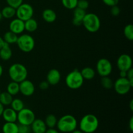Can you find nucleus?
Here are the masks:
<instances>
[{"label":"nucleus","instance_id":"a19ab883","mask_svg":"<svg viewBox=\"0 0 133 133\" xmlns=\"http://www.w3.org/2000/svg\"><path fill=\"white\" fill-rule=\"evenodd\" d=\"M119 77H127V71H119Z\"/></svg>","mask_w":133,"mask_h":133},{"label":"nucleus","instance_id":"cd10ccee","mask_svg":"<svg viewBox=\"0 0 133 133\" xmlns=\"http://www.w3.org/2000/svg\"><path fill=\"white\" fill-rule=\"evenodd\" d=\"M10 106H11L12 109L15 110L16 112H17L20 111L21 110H22L25 107L23 101L21 100L20 99L18 98L13 99L12 101L10 104Z\"/></svg>","mask_w":133,"mask_h":133},{"label":"nucleus","instance_id":"72a5a7b5","mask_svg":"<svg viewBox=\"0 0 133 133\" xmlns=\"http://www.w3.org/2000/svg\"><path fill=\"white\" fill-rule=\"evenodd\" d=\"M88 6H89V3L87 0H78L77 7L86 10Z\"/></svg>","mask_w":133,"mask_h":133},{"label":"nucleus","instance_id":"f8f14e48","mask_svg":"<svg viewBox=\"0 0 133 133\" xmlns=\"http://www.w3.org/2000/svg\"><path fill=\"white\" fill-rule=\"evenodd\" d=\"M19 92L24 96H31L35 91V87L32 81L27 79L19 83Z\"/></svg>","mask_w":133,"mask_h":133},{"label":"nucleus","instance_id":"4c0bfd02","mask_svg":"<svg viewBox=\"0 0 133 133\" xmlns=\"http://www.w3.org/2000/svg\"><path fill=\"white\" fill-rule=\"evenodd\" d=\"M49 87V84L48 83V82L47 81H42L41 83L39 84V87L41 90H47Z\"/></svg>","mask_w":133,"mask_h":133},{"label":"nucleus","instance_id":"f03ea898","mask_svg":"<svg viewBox=\"0 0 133 133\" xmlns=\"http://www.w3.org/2000/svg\"><path fill=\"white\" fill-rule=\"evenodd\" d=\"M57 129L61 132L69 133L71 132L76 129L77 127V121L76 118L72 115L66 114L61 117L57 121Z\"/></svg>","mask_w":133,"mask_h":133},{"label":"nucleus","instance_id":"bb28decb","mask_svg":"<svg viewBox=\"0 0 133 133\" xmlns=\"http://www.w3.org/2000/svg\"><path fill=\"white\" fill-rule=\"evenodd\" d=\"M57 121L58 120L57 119V117L54 114H50L47 116L44 122L48 128H55L57 125Z\"/></svg>","mask_w":133,"mask_h":133},{"label":"nucleus","instance_id":"79ce46f5","mask_svg":"<svg viewBox=\"0 0 133 133\" xmlns=\"http://www.w3.org/2000/svg\"><path fill=\"white\" fill-rule=\"evenodd\" d=\"M4 109H5V108H4V105L0 103V116H2V114L3 112Z\"/></svg>","mask_w":133,"mask_h":133},{"label":"nucleus","instance_id":"de8ad7c7","mask_svg":"<svg viewBox=\"0 0 133 133\" xmlns=\"http://www.w3.org/2000/svg\"><path fill=\"white\" fill-rule=\"evenodd\" d=\"M0 13H1V12H0Z\"/></svg>","mask_w":133,"mask_h":133},{"label":"nucleus","instance_id":"f257e3e1","mask_svg":"<svg viewBox=\"0 0 133 133\" xmlns=\"http://www.w3.org/2000/svg\"><path fill=\"white\" fill-rule=\"evenodd\" d=\"M99 127L98 118L92 114H86L79 122V129L84 133H94Z\"/></svg>","mask_w":133,"mask_h":133},{"label":"nucleus","instance_id":"f3484780","mask_svg":"<svg viewBox=\"0 0 133 133\" xmlns=\"http://www.w3.org/2000/svg\"><path fill=\"white\" fill-rule=\"evenodd\" d=\"M17 114L18 112L13 110L11 107L5 109L2 116L5 122H16L17 121Z\"/></svg>","mask_w":133,"mask_h":133},{"label":"nucleus","instance_id":"5701e85b","mask_svg":"<svg viewBox=\"0 0 133 133\" xmlns=\"http://www.w3.org/2000/svg\"><path fill=\"white\" fill-rule=\"evenodd\" d=\"M81 71L83 79L86 80H91L94 79L96 75V71L93 68L90 67H85Z\"/></svg>","mask_w":133,"mask_h":133},{"label":"nucleus","instance_id":"a878e982","mask_svg":"<svg viewBox=\"0 0 133 133\" xmlns=\"http://www.w3.org/2000/svg\"><path fill=\"white\" fill-rule=\"evenodd\" d=\"M6 92H9L12 96H16L19 92V83L12 81L9 83L6 87Z\"/></svg>","mask_w":133,"mask_h":133},{"label":"nucleus","instance_id":"9b49d317","mask_svg":"<svg viewBox=\"0 0 133 133\" xmlns=\"http://www.w3.org/2000/svg\"><path fill=\"white\" fill-rule=\"evenodd\" d=\"M117 67L119 71H128L132 68V60L129 55L122 54L117 60Z\"/></svg>","mask_w":133,"mask_h":133},{"label":"nucleus","instance_id":"412c9836","mask_svg":"<svg viewBox=\"0 0 133 133\" xmlns=\"http://www.w3.org/2000/svg\"><path fill=\"white\" fill-rule=\"evenodd\" d=\"M25 30L29 32H33L37 29L38 23L36 19L31 18L24 22Z\"/></svg>","mask_w":133,"mask_h":133},{"label":"nucleus","instance_id":"7c9ffc66","mask_svg":"<svg viewBox=\"0 0 133 133\" xmlns=\"http://www.w3.org/2000/svg\"><path fill=\"white\" fill-rule=\"evenodd\" d=\"M62 5L67 9H74L77 7L78 0H61Z\"/></svg>","mask_w":133,"mask_h":133},{"label":"nucleus","instance_id":"4be33fe9","mask_svg":"<svg viewBox=\"0 0 133 133\" xmlns=\"http://www.w3.org/2000/svg\"><path fill=\"white\" fill-rule=\"evenodd\" d=\"M18 35L14 33L12 31H9L5 33L3 35V39L4 42L8 44H16L17 40H18Z\"/></svg>","mask_w":133,"mask_h":133},{"label":"nucleus","instance_id":"9d476101","mask_svg":"<svg viewBox=\"0 0 133 133\" xmlns=\"http://www.w3.org/2000/svg\"><path fill=\"white\" fill-rule=\"evenodd\" d=\"M96 71L101 77L109 76L112 71V66L107 58H100L96 64Z\"/></svg>","mask_w":133,"mask_h":133},{"label":"nucleus","instance_id":"09e8293b","mask_svg":"<svg viewBox=\"0 0 133 133\" xmlns=\"http://www.w3.org/2000/svg\"><path fill=\"white\" fill-rule=\"evenodd\" d=\"M0 93H1V92H0Z\"/></svg>","mask_w":133,"mask_h":133},{"label":"nucleus","instance_id":"f704fd0d","mask_svg":"<svg viewBox=\"0 0 133 133\" xmlns=\"http://www.w3.org/2000/svg\"><path fill=\"white\" fill-rule=\"evenodd\" d=\"M120 9L118 5H115V6H111L110 9V13L114 16H118L119 14H120Z\"/></svg>","mask_w":133,"mask_h":133},{"label":"nucleus","instance_id":"dca6fc26","mask_svg":"<svg viewBox=\"0 0 133 133\" xmlns=\"http://www.w3.org/2000/svg\"><path fill=\"white\" fill-rule=\"evenodd\" d=\"M86 10L80 8L76 7L74 9V18H73V24L75 26H80L83 23V19L85 16Z\"/></svg>","mask_w":133,"mask_h":133},{"label":"nucleus","instance_id":"2eb2a0df","mask_svg":"<svg viewBox=\"0 0 133 133\" xmlns=\"http://www.w3.org/2000/svg\"><path fill=\"white\" fill-rule=\"evenodd\" d=\"M30 126L33 133H45L48 128L44 121L41 119H35Z\"/></svg>","mask_w":133,"mask_h":133},{"label":"nucleus","instance_id":"b1692460","mask_svg":"<svg viewBox=\"0 0 133 133\" xmlns=\"http://www.w3.org/2000/svg\"><path fill=\"white\" fill-rule=\"evenodd\" d=\"M1 14L3 18H6V19H10L16 16V9L8 5V6H5L2 9V10L1 11Z\"/></svg>","mask_w":133,"mask_h":133},{"label":"nucleus","instance_id":"58836bf2","mask_svg":"<svg viewBox=\"0 0 133 133\" xmlns=\"http://www.w3.org/2000/svg\"><path fill=\"white\" fill-rule=\"evenodd\" d=\"M45 133H59V132L54 128H49L48 129H47Z\"/></svg>","mask_w":133,"mask_h":133},{"label":"nucleus","instance_id":"7ed1b4c3","mask_svg":"<svg viewBox=\"0 0 133 133\" xmlns=\"http://www.w3.org/2000/svg\"><path fill=\"white\" fill-rule=\"evenodd\" d=\"M28 71L24 65L19 63L12 64L9 69V75L12 81L21 83L27 79Z\"/></svg>","mask_w":133,"mask_h":133},{"label":"nucleus","instance_id":"6ab92c4d","mask_svg":"<svg viewBox=\"0 0 133 133\" xmlns=\"http://www.w3.org/2000/svg\"><path fill=\"white\" fill-rule=\"evenodd\" d=\"M42 18L48 23H53L57 19V14L52 9H45L42 12Z\"/></svg>","mask_w":133,"mask_h":133},{"label":"nucleus","instance_id":"c756f323","mask_svg":"<svg viewBox=\"0 0 133 133\" xmlns=\"http://www.w3.org/2000/svg\"><path fill=\"white\" fill-rule=\"evenodd\" d=\"M124 35L127 39L130 41L133 40V25L132 24H128L124 28Z\"/></svg>","mask_w":133,"mask_h":133},{"label":"nucleus","instance_id":"2f4dec72","mask_svg":"<svg viewBox=\"0 0 133 133\" xmlns=\"http://www.w3.org/2000/svg\"><path fill=\"white\" fill-rule=\"evenodd\" d=\"M18 133H30L31 131V126L23 124H18Z\"/></svg>","mask_w":133,"mask_h":133},{"label":"nucleus","instance_id":"39448f33","mask_svg":"<svg viewBox=\"0 0 133 133\" xmlns=\"http://www.w3.org/2000/svg\"><path fill=\"white\" fill-rule=\"evenodd\" d=\"M84 80L81 71L78 70H74L66 77V84L70 89L77 90L81 88Z\"/></svg>","mask_w":133,"mask_h":133},{"label":"nucleus","instance_id":"37998d69","mask_svg":"<svg viewBox=\"0 0 133 133\" xmlns=\"http://www.w3.org/2000/svg\"><path fill=\"white\" fill-rule=\"evenodd\" d=\"M4 44H5V42H4L3 38H1V36H0V49L3 46Z\"/></svg>","mask_w":133,"mask_h":133},{"label":"nucleus","instance_id":"20e7f679","mask_svg":"<svg viewBox=\"0 0 133 133\" xmlns=\"http://www.w3.org/2000/svg\"><path fill=\"white\" fill-rule=\"evenodd\" d=\"M82 25L90 32H96L101 27V21L97 14L87 13L83 19Z\"/></svg>","mask_w":133,"mask_h":133},{"label":"nucleus","instance_id":"c03bdc74","mask_svg":"<svg viewBox=\"0 0 133 133\" xmlns=\"http://www.w3.org/2000/svg\"><path fill=\"white\" fill-rule=\"evenodd\" d=\"M3 73V66L0 64V77L2 75Z\"/></svg>","mask_w":133,"mask_h":133},{"label":"nucleus","instance_id":"423d86ee","mask_svg":"<svg viewBox=\"0 0 133 133\" xmlns=\"http://www.w3.org/2000/svg\"><path fill=\"white\" fill-rule=\"evenodd\" d=\"M16 44L19 49L24 53H29L33 50L35 46L33 37L28 34H22L18 36Z\"/></svg>","mask_w":133,"mask_h":133},{"label":"nucleus","instance_id":"ea45409f","mask_svg":"<svg viewBox=\"0 0 133 133\" xmlns=\"http://www.w3.org/2000/svg\"><path fill=\"white\" fill-rule=\"evenodd\" d=\"M129 128L130 131H131V132H132L133 131V117L132 116L131 118V119H130L129 120Z\"/></svg>","mask_w":133,"mask_h":133},{"label":"nucleus","instance_id":"ddd939ff","mask_svg":"<svg viewBox=\"0 0 133 133\" xmlns=\"http://www.w3.org/2000/svg\"><path fill=\"white\" fill-rule=\"evenodd\" d=\"M9 30L16 35H21L25 31L24 22L18 18H15L10 22Z\"/></svg>","mask_w":133,"mask_h":133},{"label":"nucleus","instance_id":"e433bc0d","mask_svg":"<svg viewBox=\"0 0 133 133\" xmlns=\"http://www.w3.org/2000/svg\"><path fill=\"white\" fill-rule=\"evenodd\" d=\"M127 78L128 79V80L129 81L130 83L131 84V85L133 87V70L132 68L130 69L127 71Z\"/></svg>","mask_w":133,"mask_h":133},{"label":"nucleus","instance_id":"393cba45","mask_svg":"<svg viewBox=\"0 0 133 133\" xmlns=\"http://www.w3.org/2000/svg\"><path fill=\"white\" fill-rule=\"evenodd\" d=\"M12 100V96L10 94L9 92H6V91L0 93V103L3 104L4 106L10 105Z\"/></svg>","mask_w":133,"mask_h":133},{"label":"nucleus","instance_id":"6e6552de","mask_svg":"<svg viewBox=\"0 0 133 133\" xmlns=\"http://www.w3.org/2000/svg\"><path fill=\"white\" fill-rule=\"evenodd\" d=\"M34 9L31 5L28 3H22L16 9V16L17 18L25 21L32 18Z\"/></svg>","mask_w":133,"mask_h":133},{"label":"nucleus","instance_id":"49530a36","mask_svg":"<svg viewBox=\"0 0 133 133\" xmlns=\"http://www.w3.org/2000/svg\"><path fill=\"white\" fill-rule=\"evenodd\" d=\"M71 133H84L83 132H82L81 130H77V129H75L74 131H72Z\"/></svg>","mask_w":133,"mask_h":133},{"label":"nucleus","instance_id":"1a4fd4ad","mask_svg":"<svg viewBox=\"0 0 133 133\" xmlns=\"http://www.w3.org/2000/svg\"><path fill=\"white\" fill-rule=\"evenodd\" d=\"M113 87L118 94L125 95L129 92L132 86L127 77H119L114 82Z\"/></svg>","mask_w":133,"mask_h":133},{"label":"nucleus","instance_id":"c85d7f7f","mask_svg":"<svg viewBox=\"0 0 133 133\" xmlns=\"http://www.w3.org/2000/svg\"><path fill=\"white\" fill-rule=\"evenodd\" d=\"M100 82H101V86L107 90L111 89L113 87V85H114V82L112 81V80L109 76L101 77Z\"/></svg>","mask_w":133,"mask_h":133},{"label":"nucleus","instance_id":"0eeeda50","mask_svg":"<svg viewBox=\"0 0 133 133\" xmlns=\"http://www.w3.org/2000/svg\"><path fill=\"white\" fill-rule=\"evenodd\" d=\"M36 119L35 114L32 110L27 108H23L17 114V121L19 124L31 125Z\"/></svg>","mask_w":133,"mask_h":133},{"label":"nucleus","instance_id":"c9c22d12","mask_svg":"<svg viewBox=\"0 0 133 133\" xmlns=\"http://www.w3.org/2000/svg\"><path fill=\"white\" fill-rule=\"evenodd\" d=\"M102 1L105 5L110 6V7L112 6H115V5H118V3H119V0H102Z\"/></svg>","mask_w":133,"mask_h":133},{"label":"nucleus","instance_id":"4468645a","mask_svg":"<svg viewBox=\"0 0 133 133\" xmlns=\"http://www.w3.org/2000/svg\"><path fill=\"white\" fill-rule=\"evenodd\" d=\"M61 79V74L57 69H51L47 74L46 81L49 85H56L58 84Z\"/></svg>","mask_w":133,"mask_h":133},{"label":"nucleus","instance_id":"aec40b11","mask_svg":"<svg viewBox=\"0 0 133 133\" xmlns=\"http://www.w3.org/2000/svg\"><path fill=\"white\" fill-rule=\"evenodd\" d=\"M3 133H18V126L16 122H5L2 127Z\"/></svg>","mask_w":133,"mask_h":133},{"label":"nucleus","instance_id":"473e14b6","mask_svg":"<svg viewBox=\"0 0 133 133\" xmlns=\"http://www.w3.org/2000/svg\"><path fill=\"white\" fill-rule=\"evenodd\" d=\"M6 3L9 6H12L16 9L21 4L23 3V0H6Z\"/></svg>","mask_w":133,"mask_h":133},{"label":"nucleus","instance_id":"a18cd8bd","mask_svg":"<svg viewBox=\"0 0 133 133\" xmlns=\"http://www.w3.org/2000/svg\"><path fill=\"white\" fill-rule=\"evenodd\" d=\"M130 109H131V111L133 110V100L132 99L130 101Z\"/></svg>","mask_w":133,"mask_h":133},{"label":"nucleus","instance_id":"a211bd4d","mask_svg":"<svg viewBox=\"0 0 133 133\" xmlns=\"http://www.w3.org/2000/svg\"><path fill=\"white\" fill-rule=\"evenodd\" d=\"M12 55V51L9 44L5 42L3 46L0 49V58L3 61H9Z\"/></svg>","mask_w":133,"mask_h":133}]
</instances>
